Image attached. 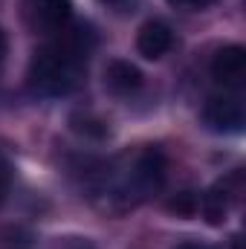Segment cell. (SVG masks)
<instances>
[{
	"label": "cell",
	"mask_w": 246,
	"mask_h": 249,
	"mask_svg": "<svg viewBox=\"0 0 246 249\" xmlns=\"http://www.w3.org/2000/svg\"><path fill=\"white\" fill-rule=\"evenodd\" d=\"M93 47H96V35L90 26L84 23L64 26L61 32H55L53 41L35 50L29 70H26L29 90L44 99L70 96L87 72V58Z\"/></svg>",
	"instance_id": "obj_1"
},
{
	"label": "cell",
	"mask_w": 246,
	"mask_h": 249,
	"mask_svg": "<svg viewBox=\"0 0 246 249\" xmlns=\"http://www.w3.org/2000/svg\"><path fill=\"white\" fill-rule=\"evenodd\" d=\"M122 174H105V188L107 191V203H119V209L136 206L145 197L157 194L165 186V171H168V160L159 148H142L124 168Z\"/></svg>",
	"instance_id": "obj_2"
},
{
	"label": "cell",
	"mask_w": 246,
	"mask_h": 249,
	"mask_svg": "<svg viewBox=\"0 0 246 249\" xmlns=\"http://www.w3.org/2000/svg\"><path fill=\"white\" fill-rule=\"evenodd\" d=\"M23 23L38 35H55L70 26L72 3L70 0H23Z\"/></svg>",
	"instance_id": "obj_3"
},
{
	"label": "cell",
	"mask_w": 246,
	"mask_h": 249,
	"mask_svg": "<svg viewBox=\"0 0 246 249\" xmlns=\"http://www.w3.org/2000/svg\"><path fill=\"white\" fill-rule=\"evenodd\" d=\"M203 122L214 133H241L246 124V107L238 93H217L209 96L203 107Z\"/></svg>",
	"instance_id": "obj_4"
},
{
	"label": "cell",
	"mask_w": 246,
	"mask_h": 249,
	"mask_svg": "<svg viewBox=\"0 0 246 249\" xmlns=\"http://www.w3.org/2000/svg\"><path fill=\"white\" fill-rule=\"evenodd\" d=\"M238 197H241V171H235L232 177L220 180L209 194H203L200 197V209H203L206 220L211 226H217V223H223L229 217V209H232V203Z\"/></svg>",
	"instance_id": "obj_5"
},
{
	"label": "cell",
	"mask_w": 246,
	"mask_h": 249,
	"mask_svg": "<svg viewBox=\"0 0 246 249\" xmlns=\"http://www.w3.org/2000/svg\"><path fill=\"white\" fill-rule=\"evenodd\" d=\"M211 75L223 87H241L246 81V50L238 44L223 47L211 61Z\"/></svg>",
	"instance_id": "obj_6"
},
{
	"label": "cell",
	"mask_w": 246,
	"mask_h": 249,
	"mask_svg": "<svg viewBox=\"0 0 246 249\" xmlns=\"http://www.w3.org/2000/svg\"><path fill=\"white\" fill-rule=\"evenodd\" d=\"M171 44H174V32H171V26L162 23V20H148V23L139 29V35H136V50H139V55L148 58V61L162 58V55L171 50Z\"/></svg>",
	"instance_id": "obj_7"
},
{
	"label": "cell",
	"mask_w": 246,
	"mask_h": 249,
	"mask_svg": "<svg viewBox=\"0 0 246 249\" xmlns=\"http://www.w3.org/2000/svg\"><path fill=\"white\" fill-rule=\"evenodd\" d=\"M105 84L116 96H130L142 87V72L130 61H110L105 70Z\"/></svg>",
	"instance_id": "obj_8"
},
{
	"label": "cell",
	"mask_w": 246,
	"mask_h": 249,
	"mask_svg": "<svg viewBox=\"0 0 246 249\" xmlns=\"http://www.w3.org/2000/svg\"><path fill=\"white\" fill-rule=\"evenodd\" d=\"M168 209H171L174 214H180V217H194V214L200 212V197H197V191H180V194L168 203Z\"/></svg>",
	"instance_id": "obj_9"
},
{
	"label": "cell",
	"mask_w": 246,
	"mask_h": 249,
	"mask_svg": "<svg viewBox=\"0 0 246 249\" xmlns=\"http://www.w3.org/2000/svg\"><path fill=\"white\" fill-rule=\"evenodd\" d=\"M72 127L78 133H87V136H96V139L107 133V124L102 119H96V116H72Z\"/></svg>",
	"instance_id": "obj_10"
},
{
	"label": "cell",
	"mask_w": 246,
	"mask_h": 249,
	"mask_svg": "<svg viewBox=\"0 0 246 249\" xmlns=\"http://www.w3.org/2000/svg\"><path fill=\"white\" fill-rule=\"evenodd\" d=\"M9 188H12V168H9V162L0 157V203L9 197Z\"/></svg>",
	"instance_id": "obj_11"
},
{
	"label": "cell",
	"mask_w": 246,
	"mask_h": 249,
	"mask_svg": "<svg viewBox=\"0 0 246 249\" xmlns=\"http://www.w3.org/2000/svg\"><path fill=\"white\" fill-rule=\"evenodd\" d=\"M168 3H174V6H180V9H206V6H211V3H217V0H168Z\"/></svg>",
	"instance_id": "obj_12"
},
{
	"label": "cell",
	"mask_w": 246,
	"mask_h": 249,
	"mask_svg": "<svg viewBox=\"0 0 246 249\" xmlns=\"http://www.w3.org/2000/svg\"><path fill=\"white\" fill-rule=\"evenodd\" d=\"M174 249H211V247H206V244H200V241H183V244H177Z\"/></svg>",
	"instance_id": "obj_13"
},
{
	"label": "cell",
	"mask_w": 246,
	"mask_h": 249,
	"mask_svg": "<svg viewBox=\"0 0 246 249\" xmlns=\"http://www.w3.org/2000/svg\"><path fill=\"white\" fill-rule=\"evenodd\" d=\"M6 55V35H3V29H0V58Z\"/></svg>",
	"instance_id": "obj_14"
},
{
	"label": "cell",
	"mask_w": 246,
	"mask_h": 249,
	"mask_svg": "<svg viewBox=\"0 0 246 249\" xmlns=\"http://www.w3.org/2000/svg\"><path fill=\"white\" fill-rule=\"evenodd\" d=\"M105 3H119V0H105Z\"/></svg>",
	"instance_id": "obj_15"
}]
</instances>
